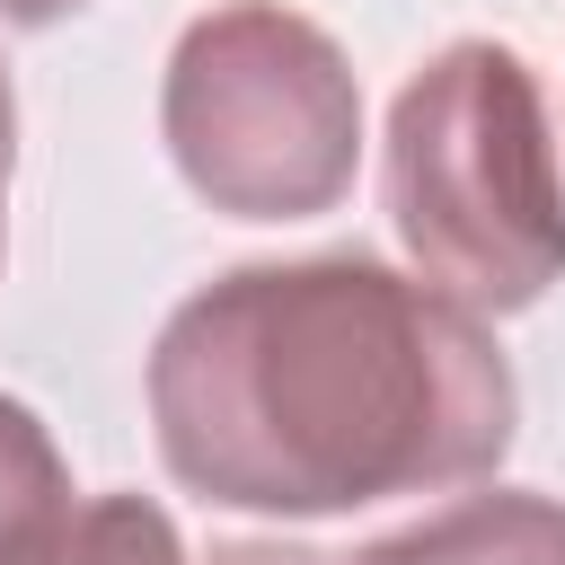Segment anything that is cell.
I'll use <instances>...</instances> for the list:
<instances>
[{"instance_id": "6da1fadb", "label": "cell", "mask_w": 565, "mask_h": 565, "mask_svg": "<svg viewBox=\"0 0 565 565\" xmlns=\"http://www.w3.org/2000/svg\"><path fill=\"white\" fill-rule=\"evenodd\" d=\"M150 424L185 494L318 521L486 477L512 450V362L424 274L238 265L159 327Z\"/></svg>"}, {"instance_id": "7a4b0ae2", "label": "cell", "mask_w": 565, "mask_h": 565, "mask_svg": "<svg viewBox=\"0 0 565 565\" xmlns=\"http://www.w3.org/2000/svg\"><path fill=\"white\" fill-rule=\"evenodd\" d=\"M388 221L433 291L512 318L565 282V168L530 62L494 35L441 44L388 106Z\"/></svg>"}, {"instance_id": "3957f363", "label": "cell", "mask_w": 565, "mask_h": 565, "mask_svg": "<svg viewBox=\"0 0 565 565\" xmlns=\"http://www.w3.org/2000/svg\"><path fill=\"white\" fill-rule=\"evenodd\" d=\"M177 177L230 221H309L344 203L362 159V88L327 26L282 0L203 9L159 88Z\"/></svg>"}, {"instance_id": "277c9868", "label": "cell", "mask_w": 565, "mask_h": 565, "mask_svg": "<svg viewBox=\"0 0 565 565\" xmlns=\"http://www.w3.org/2000/svg\"><path fill=\"white\" fill-rule=\"evenodd\" d=\"M344 565H565V503L547 494H468L371 539Z\"/></svg>"}, {"instance_id": "5b68a950", "label": "cell", "mask_w": 565, "mask_h": 565, "mask_svg": "<svg viewBox=\"0 0 565 565\" xmlns=\"http://www.w3.org/2000/svg\"><path fill=\"white\" fill-rule=\"evenodd\" d=\"M62 530H71V468L53 433L18 397H0V565H44Z\"/></svg>"}, {"instance_id": "8992f818", "label": "cell", "mask_w": 565, "mask_h": 565, "mask_svg": "<svg viewBox=\"0 0 565 565\" xmlns=\"http://www.w3.org/2000/svg\"><path fill=\"white\" fill-rule=\"evenodd\" d=\"M44 565H185V539L150 494H97L71 512Z\"/></svg>"}, {"instance_id": "52a82bcc", "label": "cell", "mask_w": 565, "mask_h": 565, "mask_svg": "<svg viewBox=\"0 0 565 565\" xmlns=\"http://www.w3.org/2000/svg\"><path fill=\"white\" fill-rule=\"evenodd\" d=\"M212 565H335V556H318V547H265V539H238V547H221Z\"/></svg>"}, {"instance_id": "ba28073f", "label": "cell", "mask_w": 565, "mask_h": 565, "mask_svg": "<svg viewBox=\"0 0 565 565\" xmlns=\"http://www.w3.org/2000/svg\"><path fill=\"white\" fill-rule=\"evenodd\" d=\"M9 159H18V97H9V62H0V238H9Z\"/></svg>"}, {"instance_id": "9c48e42d", "label": "cell", "mask_w": 565, "mask_h": 565, "mask_svg": "<svg viewBox=\"0 0 565 565\" xmlns=\"http://www.w3.org/2000/svg\"><path fill=\"white\" fill-rule=\"evenodd\" d=\"M71 9H88V0H0L9 26H53V18H71Z\"/></svg>"}]
</instances>
